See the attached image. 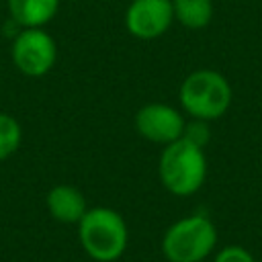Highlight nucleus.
<instances>
[{
    "label": "nucleus",
    "mask_w": 262,
    "mask_h": 262,
    "mask_svg": "<svg viewBox=\"0 0 262 262\" xmlns=\"http://www.w3.org/2000/svg\"><path fill=\"white\" fill-rule=\"evenodd\" d=\"M78 239L90 260L115 262L127 250L129 227L115 209L92 207L78 221Z\"/></svg>",
    "instance_id": "f03ea898"
},
{
    "label": "nucleus",
    "mask_w": 262,
    "mask_h": 262,
    "mask_svg": "<svg viewBox=\"0 0 262 262\" xmlns=\"http://www.w3.org/2000/svg\"><path fill=\"white\" fill-rule=\"evenodd\" d=\"M184 117L182 113L166 102H147L139 106L135 113V131L158 145H168L182 137L184 133Z\"/></svg>",
    "instance_id": "423d86ee"
},
{
    "label": "nucleus",
    "mask_w": 262,
    "mask_h": 262,
    "mask_svg": "<svg viewBox=\"0 0 262 262\" xmlns=\"http://www.w3.org/2000/svg\"><path fill=\"white\" fill-rule=\"evenodd\" d=\"M45 205L49 215L63 225H78V221L88 211L86 196L82 194V190H78L72 184H55L47 192Z\"/></svg>",
    "instance_id": "6e6552de"
},
{
    "label": "nucleus",
    "mask_w": 262,
    "mask_h": 262,
    "mask_svg": "<svg viewBox=\"0 0 262 262\" xmlns=\"http://www.w3.org/2000/svg\"><path fill=\"white\" fill-rule=\"evenodd\" d=\"M10 59L23 76L43 78L57 61L55 39L43 27L18 29L10 43Z\"/></svg>",
    "instance_id": "39448f33"
},
{
    "label": "nucleus",
    "mask_w": 262,
    "mask_h": 262,
    "mask_svg": "<svg viewBox=\"0 0 262 262\" xmlns=\"http://www.w3.org/2000/svg\"><path fill=\"white\" fill-rule=\"evenodd\" d=\"M10 20L20 29L45 27L59 10V0H6Z\"/></svg>",
    "instance_id": "1a4fd4ad"
},
{
    "label": "nucleus",
    "mask_w": 262,
    "mask_h": 262,
    "mask_svg": "<svg viewBox=\"0 0 262 262\" xmlns=\"http://www.w3.org/2000/svg\"><path fill=\"white\" fill-rule=\"evenodd\" d=\"M213 262H256V260L252 252L246 250L244 246H225L215 254Z\"/></svg>",
    "instance_id": "ddd939ff"
},
{
    "label": "nucleus",
    "mask_w": 262,
    "mask_h": 262,
    "mask_svg": "<svg viewBox=\"0 0 262 262\" xmlns=\"http://www.w3.org/2000/svg\"><path fill=\"white\" fill-rule=\"evenodd\" d=\"M217 246L215 223L201 213L174 221L162 235V254L168 262H203Z\"/></svg>",
    "instance_id": "20e7f679"
},
{
    "label": "nucleus",
    "mask_w": 262,
    "mask_h": 262,
    "mask_svg": "<svg viewBox=\"0 0 262 262\" xmlns=\"http://www.w3.org/2000/svg\"><path fill=\"white\" fill-rule=\"evenodd\" d=\"M158 176L170 194L192 196L207 178L205 147L184 137L164 145L158 160Z\"/></svg>",
    "instance_id": "f257e3e1"
},
{
    "label": "nucleus",
    "mask_w": 262,
    "mask_h": 262,
    "mask_svg": "<svg viewBox=\"0 0 262 262\" xmlns=\"http://www.w3.org/2000/svg\"><path fill=\"white\" fill-rule=\"evenodd\" d=\"M174 20H178L184 29L199 31L205 29L213 18V2L211 0H172Z\"/></svg>",
    "instance_id": "9d476101"
},
{
    "label": "nucleus",
    "mask_w": 262,
    "mask_h": 262,
    "mask_svg": "<svg viewBox=\"0 0 262 262\" xmlns=\"http://www.w3.org/2000/svg\"><path fill=\"white\" fill-rule=\"evenodd\" d=\"M0 2H2V0H0Z\"/></svg>",
    "instance_id": "4468645a"
},
{
    "label": "nucleus",
    "mask_w": 262,
    "mask_h": 262,
    "mask_svg": "<svg viewBox=\"0 0 262 262\" xmlns=\"http://www.w3.org/2000/svg\"><path fill=\"white\" fill-rule=\"evenodd\" d=\"M178 100L190 119L209 123L227 113L231 104V86L227 78L217 70H194L182 80Z\"/></svg>",
    "instance_id": "7ed1b4c3"
},
{
    "label": "nucleus",
    "mask_w": 262,
    "mask_h": 262,
    "mask_svg": "<svg viewBox=\"0 0 262 262\" xmlns=\"http://www.w3.org/2000/svg\"><path fill=\"white\" fill-rule=\"evenodd\" d=\"M20 141H23L20 123L8 113H0V162L14 156L16 149L20 147Z\"/></svg>",
    "instance_id": "9b49d317"
},
{
    "label": "nucleus",
    "mask_w": 262,
    "mask_h": 262,
    "mask_svg": "<svg viewBox=\"0 0 262 262\" xmlns=\"http://www.w3.org/2000/svg\"><path fill=\"white\" fill-rule=\"evenodd\" d=\"M123 23L135 39H158L174 23L172 0H131L125 8Z\"/></svg>",
    "instance_id": "0eeeda50"
},
{
    "label": "nucleus",
    "mask_w": 262,
    "mask_h": 262,
    "mask_svg": "<svg viewBox=\"0 0 262 262\" xmlns=\"http://www.w3.org/2000/svg\"><path fill=\"white\" fill-rule=\"evenodd\" d=\"M182 137L188 139V141H192V143H196V145H201V147H205L207 141H209V137H211V131H209L207 121H201V119L188 121V123L184 125Z\"/></svg>",
    "instance_id": "f8f14e48"
}]
</instances>
